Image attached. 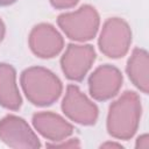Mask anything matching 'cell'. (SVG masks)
<instances>
[{"label": "cell", "instance_id": "13", "mask_svg": "<svg viewBox=\"0 0 149 149\" xmlns=\"http://www.w3.org/2000/svg\"><path fill=\"white\" fill-rule=\"evenodd\" d=\"M79 0H50L51 5L55 8H59V9H64V8H70L72 6H74Z\"/></svg>", "mask_w": 149, "mask_h": 149}, {"label": "cell", "instance_id": "9", "mask_svg": "<svg viewBox=\"0 0 149 149\" xmlns=\"http://www.w3.org/2000/svg\"><path fill=\"white\" fill-rule=\"evenodd\" d=\"M63 37L57 29L49 23H41L33 28L29 35L31 51L41 58H51L63 49Z\"/></svg>", "mask_w": 149, "mask_h": 149}, {"label": "cell", "instance_id": "12", "mask_svg": "<svg viewBox=\"0 0 149 149\" xmlns=\"http://www.w3.org/2000/svg\"><path fill=\"white\" fill-rule=\"evenodd\" d=\"M148 65L149 59L147 51L140 48L134 49L127 63V73L133 84L143 93H148L149 91Z\"/></svg>", "mask_w": 149, "mask_h": 149}, {"label": "cell", "instance_id": "8", "mask_svg": "<svg viewBox=\"0 0 149 149\" xmlns=\"http://www.w3.org/2000/svg\"><path fill=\"white\" fill-rule=\"evenodd\" d=\"M122 85V74L113 65L97 68L88 79L91 95L97 100H107L116 95Z\"/></svg>", "mask_w": 149, "mask_h": 149}, {"label": "cell", "instance_id": "5", "mask_svg": "<svg viewBox=\"0 0 149 149\" xmlns=\"http://www.w3.org/2000/svg\"><path fill=\"white\" fill-rule=\"evenodd\" d=\"M64 114L80 125H93L98 118L97 106L76 85H69L62 102Z\"/></svg>", "mask_w": 149, "mask_h": 149}, {"label": "cell", "instance_id": "10", "mask_svg": "<svg viewBox=\"0 0 149 149\" xmlns=\"http://www.w3.org/2000/svg\"><path fill=\"white\" fill-rule=\"evenodd\" d=\"M36 130L51 141H63L72 134V126L58 114L52 112H40L33 116Z\"/></svg>", "mask_w": 149, "mask_h": 149}, {"label": "cell", "instance_id": "14", "mask_svg": "<svg viewBox=\"0 0 149 149\" xmlns=\"http://www.w3.org/2000/svg\"><path fill=\"white\" fill-rule=\"evenodd\" d=\"M48 147H52V148H70V147H79V143L77 141V139L71 140L70 142H65L62 144H57V143H52V144H47Z\"/></svg>", "mask_w": 149, "mask_h": 149}, {"label": "cell", "instance_id": "16", "mask_svg": "<svg viewBox=\"0 0 149 149\" xmlns=\"http://www.w3.org/2000/svg\"><path fill=\"white\" fill-rule=\"evenodd\" d=\"M3 36H5V24L0 17V42L3 40Z\"/></svg>", "mask_w": 149, "mask_h": 149}, {"label": "cell", "instance_id": "15", "mask_svg": "<svg viewBox=\"0 0 149 149\" xmlns=\"http://www.w3.org/2000/svg\"><path fill=\"white\" fill-rule=\"evenodd\" d=\"M139 140H141V143L137 142L136 147H140V148H148L149 147V142H148V135H142L139 137Z\"/></svg>", "mask_w": 149, "mask_h": 149}, {"label": "cell", "instance_id": "2", "mask_svg": "<svg viewBox=\"0 0 149 149\" xmlns=\"http://www.w3.org/2000/svg\"><path fill=\"white\" fill-rule=\"evenodd\" d=\"M21 85L28 100L37 106H48L55 102L63 88L59 78L41 66L26 69L21 74Z\"/></svg>", "mask_w": 149, "mask_h": 149}, {"label": "cell", "instance_id": "6", "mask_svg": "<svg viewBox=\"0 0 149 149\" xmlns=\"http://www.w3.org/2000/svg\"><path fill=\"white\" fill-rule=\"evenodd\" d=\"M94 61L95 51L92 45L70 44L62 56L61 65L69 79L79 81L86 76Z\"/></svg>", "mask_w": 149, "mask_h": 149}, {"label": "cell", "instance_id": "3", "mask_svg": "<svg viewBox=\"0 0 149 149\" xmlns=\"http://www.w3.org/2000/svg\"><path fill=\"white\" fill-rule=\"evenodd\" d=\"M58 26L64 34L78 42L94 37L99 28V15L92 6L84 5L79 9L58 16Z\"/></svg>", "mask_w": 149, "mask_h": 149}, {"label": "cell", "instance_id": "11", "mask_svg": "<svg viewBox=\"0 0 149 149\" xmlns=\"http://www.w3.org/2000/svg\"><path fill=\"white\" fill-rule=\"evenodd\" d=\"M22 99L16 84L15 70L12 65L0 63V105L16 111L21 107Z\"/></svg>", "mask_w": 149, "mask_h": 149}, {"label": "cell", "instance_id": "7", "mask_svg": "<svg viewBox=\"0 0 149 149\" xmlns=\"http://www.w3.org/2000/svg\"><path fill=\"white\" fill-rule=\"evenodd\" d=\"M0 139L13 148H40L41 143L29 125L21 118L7 115L0 120Z\"/></svg>", "mask_w": 149, "mask_h": 149}, {"label": "cell", "instance_id": "17", "mask_svg": "<svg viewBox=\"0 0 149 149\" xmlns=\"http://www.w3.org/2000/svg\"><path fill=\"white\" fill-rule=\"evenodd\" d=\"M109 147H115V148H122L121 144H116V143H105L101 146V148H109Z\"/></svg>", "mask_w": 149, "mask_h": 149}, {"label": "cell", "instance_id": "18", "mask_svg": "<svg viewBox=\"0 0 149 149\" xmlns=\"http://www.w3.org/2000/svg\"><path fill=\"white\" fill-rule=\"evenodd\" d=\"M16 0H0V6H8L13 2H15Z\"/></svg>", "mask_w": 149, "mask_h": 149}, {"label": "cell", "instance_id": "1", "mask_svg": "<svg viewBox=\"0 0 149 149\" xmlns=\"http://www.w3.org/2000/svg\"><path fill=\"white\" fill-rule=\"evenodd\" d=\"M141 116V100L135 92L127 91L115 100L108 111L107 129L116 139L127 140L137 129Z\"/></svg>", "mask_w": 149, "mask_h": 149}, {"label": "cell", "instance_id": "4", "mask_svg": "<svg viewBox=\"0 0 149 149\" xmlns=\"http://www.w3.org/2000/svg\"><path fill=\"white\" fill-rule=\"evenodd\" d=\"M132 42V31L127 22L119 17L108 19L99 36V48L111 58L125 56Z\"/></svg>", "mask_w": 149, "mask_h": 149}]
</instances>
